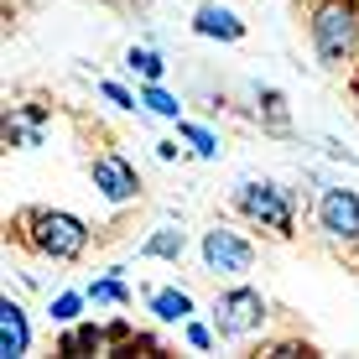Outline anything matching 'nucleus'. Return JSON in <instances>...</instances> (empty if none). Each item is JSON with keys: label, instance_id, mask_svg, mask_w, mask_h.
Here are the masks:
<instances>
[{"label": "nucleus", "instance_id": "nucleus-1", "mask_svg": "<svg viewBox=\"0 0 359 359\" xmlns=\"http://www.w3.org/2000/svg\"><path fill=\"white\" fill-rule=\"evenodd\" d=\"M318 73L359 109V0H292Z\"/></svg>", "mask_w": 359, "mask_h": 359}, {"label": "nucleus", "instance_id": "nucleus-2", "mask_svg": "<svg viewBox=\"0 0 359 359\" xmlns=\"http://www.w3.org/2000/svg\"><path fill=\"white\" fill-rule=\"evenodd\" d=\"M6 240L21 245V250L42 255V261H83L94 245V229L83 224L79 214H68V208H16V214L6 219Z\"/></svg>", "mask_w": 359, "mask_h": 359}, {"label": "nucleus", "instance_id": "nucleus-3", "mask_svg": "<svg viewBox=\"0 0 359 359\" xmlns=\"http://www.w3.org/2000/svg\"><path fill=\"white\" fill-rule=\"evenodd\" d=\"M229 203L255 234H266V240H276V245L297 240V214H302V208H297L292 188H281V182H240V188L229 193Z\"/></svg>", "mask_w": 359, "mask_h": 359}, {"label": "nucleus", "instance_id": "nucleus-4", "mask_svg": "<svg viewBox=\"0 0 359 359\" xmlns=\"http://www.w3.org/2000/svg\"><path fill=\"white\" fill-rule=\"evenodd\" d=\"M214 328H219V339H250V333H261L266 328V318H271V302L255 287H224L214 297Z\"/></svg>", "mask_w": 359, "mask_h": 359}, {"label": "nucleus", "instance_id": "nucleus-5", "mask_svg": "<svg viewBox=\"0 0 359 359\" xmlns=\"http://www.w3.org/2000/svg\"><path fill=\"white\" fill-rule=\"evenodd\" d=\"M313 214H318V229L339 245V255L349 245H359V193L354 188H323Z\"/></svg>", "mask_w": 359, "mask_h": 359}, {"label": "nucleus", "instance_id": "nucleus-6", "mask_svg": "<svg viewBox=\"0 0 359 359\" xmlns=\"http://www.w3.org/2000/svg\"><path fill=\"white\" fill-rule=\"evenodd\" d=\"M198 250H203V266L214 271V276H245V271L255 266V245L229 224L203 229V245H198Z\"/></svg>", "mask_w": 359, "mask_h": 359}, {"label": "nucleus", "instance_id": "nucleus-7", "mask_svg": "<svg viewBox=\"0 0 359 359\" xmlns=\"http://www.w3.org/2000/svg\"><path fill=\"white\" fill-rule=\"evenodd\" d=\"M89 182L99 188L104 203H135V198H141V172H135L120 151H99L89 162Z\"/></svg>", "mask_w": 359, "mask_h": 359}, {"label": "nucleus", "instance_id": "nucleus-8", "mask_svg": "<svg viewBox=\"0 0 359 359\" xmlns=\"http://www.w3.org/2000/svg\"><path fill=\"white\" fill-rule=\"evenodd\" d=\"M32 349V328H27V307L21 302H0V354L6 359H21Z\"/></svg>", "mask_w": 359, "mask_h": 359}, {"label": "nucleus", "instance_id": "nucleus-9", "mask_svg": "<svg viewBox=\"0 0 359 359\" xmlns=\"http://www.w3.org/2000/svg\"><path fill=\"white\" fill-rule=\"evenodd\" d=\"M57 354H109V328L104 323H63Z\"/></svg>", "mask_w": 359, "mask_h": 359}, {"label": "nucleus", "instance_id": "nucleus-10", "mask_svg": "<svg viewBox=\"0 0 359 359\" xmlns=\"http://www.w3.org/2000/svg\"><path fill=\"white\" fill-rule=\"evenodd\" d=\"M193 32L198 36H214V42H240L245 21L234 16V11H224V6H198L193 11Z\"/></svg>", "mask_w": 359, "mask_h": 359}, {"label": "nucleus", "instance_id": "nucleus-11", "mask_svg": "<svg viewBox=\"0 0 359 359\" xmlns=\"http://www.w3.org/2000/svg\"><path fill=\"white\" fill-rule=\"evenodd\" d=\"M146 307H151L162 323H188V318H193V297L182 287H151V292H146Z\"/></svg>", "mask_w": 359, "mask_h": 359}, {"label": "nucleus", "instance_id": "nucleus-12", "mask_svg": "<svg viewBox=\"0 0 359 359\" xmlns=\"http://www.w3.org/2000/svg\"><path fill=\"white\" fill-rule=\"evenodd\" d=\"M182 250H188V234H182L177 224H162L151 240L135 245V255H141V261H182Z\"/></svg>", "mask_w": 359, "mask_h": 359}, {"label": "nucleus", "instance_id": "nucleus-13", "mask_svg": "<svg viewBox=\"0 0 359 359\" xmlns=\"http://www.w3.org/2000/svg\"><path fill=\"white\" fill-rule=\"evenodd\" d=\"M141 104L151 109L156 120H172V126L182 120V99L172 94V89H162V83H141Z\"/></svg>", "mask_w": 359, "mask_h": 359}, {"label": "nucleus", "instance_id": "nucleus-14", "mask_svg": "<svg viewBox=\"0 0 359 359\" xmlns=\"http://www.w3.org/2000/svg\"><path fill=\"white\" fill-rule=\"evenodd\" d=\"M177 135L193 146V156H203V162H219V151H224V146H219V135L208 130V126H193V120H177Z\"/></svg>", "mask_w": 359, "mask_h": 359}, {"label": "nucleus", "instance_id": "nucleus-15", "mask_svg": "<svg viewBox=\"0 0 359 359\" xmlns=\"http://www.w3.org/2000/svg\"><path fill=\"white\" fill-rule=\"evenodd\" d=\"M126 68L141 73V83H162V73H167V63L151 53V47H130V53H126Z\"/></svg>", "mask_w": 359, "mask_h": 359}, {"label": "nucleus", "instance_id": "nucleus-16", "mask_svg": "<svg viewBox=\"0 0 359 359\" xmlns=\"http://www.w3.org/2000/svg\"><path fill=\"white\" fill-rule=\"evenodd\" d=\"M83 292H89V302H115V307H126V302H130V287L115 276V271H109V276H99V281H89Z\"/></svg>", "mask_w": 359, "mask_h": 359}, {"label": "nucleus", "instance_id": "nucleus-17", "mask_svg": "<svg viewBox=\"0 0 359 359\" xmlns=\"http://www.w3.org/2000/svg\"><path fill=\"white\" fill-rule=\"evenodd\" d=\"M83 302H89V292H57L53 302H47V318H53V323H79Z\"/></svg>", "mask_w": 359, "mask_h": 359}, {"label": "nucleus", "instance_id": "nucleus-18", "mask_svg": "<svg viewBox=\"0 0 359 359\" xmlns=\"http://www.w3.org/2000/svg\"><path fill=\"white\" fill-rule=\"evenodd\" d=\"M261 99H266V104H261V109H266V126L276 130V135H287V130H292V126H287V99H281L276 89H261Z\"/></svg>", "mask_w": 359, "mask_h": 359}, {"label": "nucleus", "instance_id": "nucleus-19", "mask_svg": "<svg viewBox=\"0 0 359 359\" xmlns=\"http://www.w3.org/2000/svg\"><path fill=\"white\" fill-rule=\"evenodd\" d=\"M99 94H104L115 109H135V104H141V94H126L120 83H109V79H99Z\"/></svg>", "mask_w": 359, "mask_h": 359}, {"label": "nucleus", "instance_id": "nucleus-20", "mask_svg": "<svg viewBox=\"0 0 359 359\" xmlns=\"http://www.w3.org/2000/svg\"><path fill=\"white\" fill-rule=\"evenodd\" d=\"M182 333H188L193 349H214V339H219V328H203V323H193V318L182 323Z\"/></svg>", "mask_w": 359, "mask_h": 359}, {"label": "nucleus", "instance_id": "nucleus-21", "mask_svg": "<svg viewBox=\"0 0 359 359\" xmlns=\"http://www.w3.org/2000/svg\"><path fill=\"white\" fill-rule=\"evenodd\" d=\"M156 156H162V162H182V146L177 141H156Z\"/></svg>", "mask_w": 359, "mask_h": 359}, {"label": "nucleus", "instance_id": "nucleus-22", "mask_svg": "<svg viewBox=\"0 0 359 359\" xmlns=\"http://www.w3.org/2000/svg\"><path fill=\"white\" fill-rule=\"evenodd\" d=\"M349 261H354V266H359V245H349Z\"/></svg>", "mask_w": 359, "mask_h": 359}]
</instances>
